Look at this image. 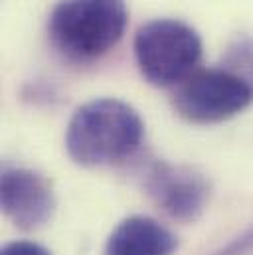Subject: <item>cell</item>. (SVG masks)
I'll use <instances>...</instances> for the list:
<instances>
[{
    "label": "cell",
    "instance_id": "cell-1",
    "mask_svg": "<svg viewBox=\"0 0 253 255\" xmlns=\"http://www.w3.org/2000/svg\"><path fill=\"white\" fill-rule=\"evenodd\" d=\"M144 134L138 113L119 99H95L81 105L65 132L69 156L83 166H105L132 156Z\"/></svg>",
    "mask_w": 253,
    "mask_h": 255
},
{
    "label": "cell",
    "instance_id": "cell-2",
    "mask_svg": "<svg viewBox=\"0 0 253 255\" xmlns=\"http://www.w3.org/2000/svg\"><path fill=\"white\" fill-rule=\"evenodd\" d=\"M125 28V0H60L48 22L54 48L71 62L105 56L123 38Z\"/></svg>",
    "mask_w": 253,
    "mask_h": 255
},
{
    "label": "cell",
    "instance_id": "cell-3",
    "mask_svg": "<svg viewBox=\"0 0 253 255\" xmlns=\"http://www.w3.org/2000/svg\"><path fill=\"white\" fill-rule=\"evenodd\" d=\"M134 56L140 73L152 85L168 87L194 73L202 56V40L188 24L158 18L138 28Z\"/></svg>",
    "mask_w": 253,
    "mask_h": 255
},
{
    "label": "cell",
    "instance_id": "cell-4",
    "mask_svg": "<svg viewBox=\"0 0 253 255\" xmlns=\"http://www.w3.org/2000/svg\"><path fill=\"white\" fill-rule=\"evenodd\" d=\"M253 103V81L234 69H200L186 77L176 95V113L196 125L226 121Z\"/></svg>",
    "mask_w": 253,
    "mask_h": 255
},
{
    "label": "cell",
    "instance_id": "cell-5",
    "mask_svg": "<svg viewBox=\"0 0 253 255\" xmlns=\"http://www.w3.org/2000/svg\"><path fill=\"white\" fill-rule=\"evenodd\" d=\"M4 214L20 228L32 230L46 224L56 208L50 182L28 168H4L0 180Z\"/></svg>",
    "mask_w": 253,
    "mask_h": 255
},
{
    "label": "cell",
    "instance_id": "cell-6",
    "mask_svg": "<svg viewBox=\"0 0 253 255\" xmlns=\"http://www.w3.org/2000/svg\"><path fill=\"white\" fill-rule=\"evenodd\" d=\"M144 186L150 198L172 218L194 220L208 198L206 180L186 166H174L164 160L150 164Z\"/></svg>",
    "mask_w": 253,
    "mask_h": 255
},
{
    "label": "cell",
    "instance_id": "cell-7",
    "mask_svg": "<svg viewBox=\"0 0 253 255\" xmlns=\"http://www.w3.org/2000/svg\"><path fill=\"white\" fill-rule=\"evenodd\" d=\"M176 238L156 220L132 216L123 220L107 242L105 255H172Z\"/></svg>",
    "mask_w": 253,
    "mask_h": 255
},
{
    "label": "cell",
    "instance_id": "cell-8",
    "mask_svg": "<svg viewBox=\"0 0 253 255\" xmlns=\"http://www.w3.org/2000/svg\"><path fill=\"white\" fill-rule=\"evenodd\" d=\"M230 58L234 65H238L242 69V75H246L248 79L253 77V42L248 38H242L236 42V46H232L230 50Z\"/></svg>",
    "mask_w": 253,
    "mask_h": 255
},
{
    "label": "cell",
    "instance_id": "cell-9",
    "mask_svg": "<svg viewBox=\"0 0 253 255\" xmlns=\"http://www.w3.org/2000/svg\"><path fill=\"white\" fill-rule=\"evenodd\" d=\"M0 255H52L48 250H44L42 246L38 244H32V242H14V244H8Z\"/></svg>",
    "mask_w": 253,
    "mask_h": 255
}]
</instances>
